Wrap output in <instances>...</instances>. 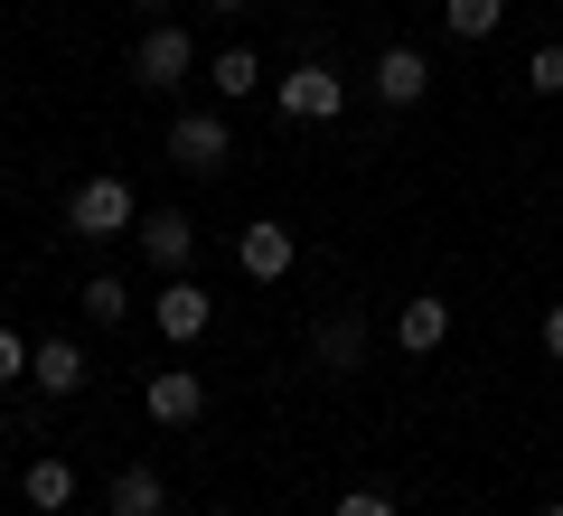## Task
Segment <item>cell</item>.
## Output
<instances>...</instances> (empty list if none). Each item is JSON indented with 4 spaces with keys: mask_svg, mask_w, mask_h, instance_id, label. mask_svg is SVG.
<instances>
[{
    "mask_svg": "<svg viewBox=\"0 0 563 516\" xmlns=\"http://www.w3.org/2000/svg\"><path fill=\"white\" fill-rule=\"evenodd\" d=\"M66 226H76L85 244H113V235H132L141 226V207H132V179H113V169H95V179L66 198Z\"/></svg>",
    "mask_w": 563,
    "mask_h": 516,
    "instance_id": "1",
    "label": "cell"
},
{
    "mask_svg": "<svg viewBox=\"0 0 563 516\" xmlns=\"http://www.w3.org/2000/svg\"><path fill=\"white\" fill-rule=\"evenodd\" d=\"M188 76H198V39H188L179 20H151V29H141V47H132V85L169 95V85H188Z\"/></svg>",
    "mask_w": 563,
    "mask_h": 516,
    "instance_id": "2",
    "label": "cell"
},
{
    "mask_svg": "<svg viewBox=\"0 0 563 516\" xmlns=\"http://www.w3.org/2000/svg\"><path fill=\"white\" fill-rule=\"evenodd\" d=\"M273 103H282V122H339L347 113V76L329 57H310V66H291V76L273 85Z\"/></svg>",
    "mask_w": 563,
    "mask_h": 516,
    "instance_id": "3",
    "label": "cell"
},
{
    "mask_svg": "<svg viewBox=\"0 0 563 516\" xmlns=\"http://www.w3.org/2000/svg\"><path fill=\"white\" fill-rule=\"evenodd\" d=\"M225 151H235V132H225V113H179L169 122V160H179L188 179H217Z\"/></svg>",
    "mask_w": 563,
    "mask_h": 516,
    "instance_id": "4",
    "label": "cell"
},
{
    "mask_svg": "<svg viewBox=\"0 0 563 516\" xmlns=\"http://www.w3.org/2000/svg\"><path fill=\"white\" fill-rule=\"evenodd\" d=\"M141 414L161 422V432H188V422L207 414V376H188V366H161V376H141Z\"/></svg>",
    "mask_w": 563,
    "mask_h": 516,
    "instance_id": "5",
    "label": "cell"
},
{
    "mask_svg": "<svg viewBox=\"0 0 563 516\" xmlns=\"http://www.w3.org/2000/svg\"><path fill=\"white\" fill-rule=\"evenodd\" d=\"M151 319H161V338H169V348H198V338H207V319H217V300H207L188 273H169V282H161V300H151Z\"/></svg>",
    "mask_w": 563,
    "mask_h": 516,
    "instance_id": "6",
    "label": "cell"
},
{
    "mask_svg": "<svg viewBox=\"0 0 563 516\" xmlns=\"http://www.w3.org/2000/svg\"><path fill=\"white\" fill-rule=\"evenodd\" d=\"M132 244H141V263H151V273H188V254H198V226L179 217V207H161V217H141L132 226Z\"/></svg>",
    "mask_w": 563,
    "mask_h": 516,
    "instance_id": "7",
    "label": "cell"
},
{
    "mask_svg": "<svg viewBox=\"0 0 563 516\" xmlns=\"http://www.w3.org/2000/svg\"><path fill=\"white\" fill-rule=\"evenodd\" d=\"M235 263H244V282H291V263H301V244H291V226L254 217V226L235 235Z\"/></svg>",
    "mask_w": 563,
    "mask_h": 516,
    "instance_id": "8",
    "label": "cell"
},
{
    "mask_svg": "<svg viewBox=\"0 0 563 516\" xmlns=\"http://www.w3.org/2000/svg\"><path fill=\"white\" fill-rule=\"evenodd\" d=\"M366 85H376V103H385V113H404V103H422V95H432V57H422V47H385Z\"/></svg>",
    "mask_w": 563,
    "mask_h": 516,
    "instance_id": "9",
    "label": "cell"
},
{
    "mask_svg": "<svg viewBox=\"0 0 563 516\" xmlns=\"http://www.w3.org/2000/svg\"><path fill=\"white\" fill-rule=\"evenodd\" d=\"M310 358H320V376H357V366H366V319L357 310H329L320 329H310Z\"/></svg>",
    "mask_w": 563,
    "mask_h": 516,
    "instance_id": "10",
    "label": "cell"
},
{
    "mask_svg": "<svg viewBox=\"0 0 563 516\" xmlns=\"http://www.w3.org/2000/svg\"><path fill=\"white\" fill-rule=\"evenodd\" d=\"M442 338H451V300H442V292H413V300L395 310V348H404V358H432Z\"/></svg>",
    "mask_w": 563,
    "mask_h": 516,
    "instance_id": "11",
    "label": "cell"
},
{
    "mask_svg": "<svg viewBox=\"0 0 563 516\" xmlns=\"http://www.w3.org/2000/svg\"><path fill=\"white\" fill-rule=\"evenodd\" d=\"M20 497H29V507H38V516H57V507H76V460H57V451H38V460H29V470H20Z\"/></svg>",
    "mask_w": 563,
    "mask_h": 516,
    "instance_id": "12",
    "label": "cell"
},
{
    "mask_svg": "<svg viewBox=\"0 0 563 516\" xmlns=\"http://www.w3.org/2000/svg\"><path fill=\"white\" fill-rule=\"evenodd\" d=\"M29 385H38V395H76V385H85V348H76V338H38Z\"/></svg>",
    "mask_w": 563,
    "mask_h": 516,
    "instance_id": "13",
    "label": "cell"
},
{
    "mask_svg": "<svg viewBox=\"0 0 563 516\" xmlns=\"http://www.w3.org/2000/svg\"><path fill=\"white\" fill-rule=\"evenodd\" d=\"M113 516H169V479L151 470V460L113 470Z\"/></svg>",
    "mask_w": 563,
    "mask_h": 516,
    "instance_id": "14",
    "label": "cell"
},
{
    "mask_svg": "<svg viewBox=\"0 0 563 516\" xmlns=\"http://www.w3.org/2000/svg\"><path fill=\"white\" fill-rule=\"evenodd\" d=\"M207 85H217V103H244L263 85V57L254 47H217V57H207Z\"/></svg>",
    "mask_w": 563,
    "mask_h": 516,
    "instance_id": "15",
    "label": "cell"
},
{
    "mask_svg": "<svg viewBox=\"0 0 563 516\" xmlns=\"http://www.w3.org/2000/svg\"><path fill=\"white\" fill-rule=\"evenodd\" d=\"M498 20H507V0H442V29L461 47H479V39H498Z\"/></svg>",
    "mask_w": 563,
    "mask_h": 516,
    "instance_id": "16",
    "label": "cell"
},
{
    "mask_svg": "<svg viewBox=\"0 0 563 516\" xmlns=\"http://www.w3.org/2000/svg\"><path fill=\"white\" fill-rule=\"evenodd\" d=\"M85 310H95V329H113V319L132 310V282H113V273H95V282H85Z\"/></svg>",
    "mask_w": 563,
    "mask_h": 516,
    "instance_id": "17",
    "label": "cell"
},
{
    "mask_svg": "<svg viewBox=\"0 0 563 516\" xmlns=\"http://www.w3.org/2000/svg\"><path fill=\"white\" fill-rule=\"evenodd\" d=\"M526 95H544V103L563 95V47H554V39H544L536 57H526Z\"/></svg>",
    "mask_w": 563,
    "mask_h": 516,
    "instance_id": "18",
    "label": "cell"
},
{
    "mask_svg": "<svg viewBox=\"0 0 563 516\" xmlns=\"http://www.w3.org/2000/svg\"><path fill=\"white\" fill-rule=\"evenodd\" d=\"M29 358H38V348H29L20 329H0V385H20V376H29Z\"/></svg>",
    "mask_w": 563,
    "mask_h": 516,
    "instance_id": "19",
    "label": "cell"
},
{
    "mask_svg": "<svg viewBox=\"0 0 563 516\" xmlns=\"http://www.w3.org/2000/svg\"><path fill=\"white\" fill-rule=\"evenodd\" d=\"M329 516H395V497H385V488H347Z\"/></svg>",
    "mask_w": 563,
    "mask_h": 516,
    "instance_id": "20",
    "label": "cell"
},
{
    "mask_svg": "<svg viewBox=\"0 0 563 516\" xmlns=\"http://www.w3.org/2000/svg\"><path fill=\"white\" fill-rule=\"evenodd\" d=\"M544 358H563V300L544 310Z\"/></svg>",
    "mask_w": 563,
    "mask_h": 516,
    "instance_id": "21",
    "label": "cell"
},
{
    "mask_svg": "<svg viewBox=\"0 0 563 516\" xmlns=\"http://www.w3.org/2000/svg\"><path fill=\"white\" fill-rule=\"evenodd\" d=\"M132 10H151V20H169V0H132Z\"/></svg>",
    "mask_w": 563,
    "mask_h": 516,
    "instance_id": "22",
    "label": "cell"
},
{
    "mask_svg": "<svg viewBox=\"0 0 563 516\" xmlns=\"http://www.w3.org/2000/svg\"><path fill=\"white\" fill-rule=\"evenodd\" d=\"M207 10H244V0H207Z\"/></svg>",
    "mask_w": 563,
    "mask_h": 516,
    "instance_id": "23",
    "label": "cell"
},
{
    "mask_svg": "<svg viewBox=\"0 0 563 516\" xmlns=\"http://www.w3.org/2000/svg\"><path fill=\"white\" fill-rule=\"evenodd\" d=\"M544 516H563V497H544Z\"/></svg>",
    "mask_w": 563,
    "mask_h": 516,
    "instance_id": "24",
    "label": "cell"
}]
</instances>
